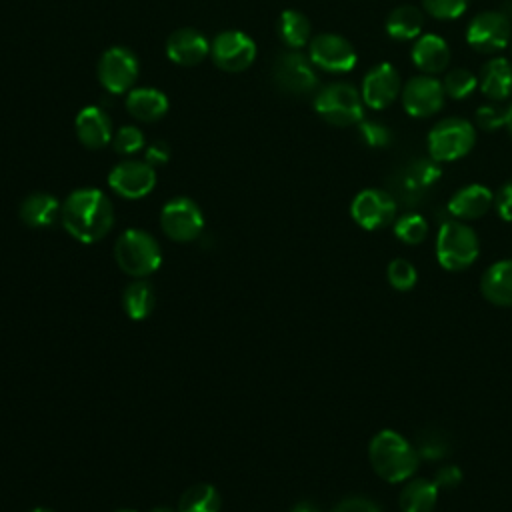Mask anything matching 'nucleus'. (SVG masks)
<instances>
[{
    "label": "nucleus",
    "mask_w": 512,
    "mask_h": 512,
    "mask_svg": "<svg viewBox=\"0 0 512 512\" xmlns=\"http://www.w3.org/2000/svg\"><path fill=\"white\" fill-rule=\"evenodd\" d=\"M476 142V128L464 118H444L428 132V152L436 162H454L466 156Z\"/></svg>",
    "instance_id": "obj_6"
},
{
    "label": "nucleus",
    "mask_w": 512,
    "mask_h": 512,
    "mask_svg": "<svg viewBox=\"0 0 512 512\" xmlns=\"http://www.w3.org/2000/svg\"><path fill=\"white\" fill-rule=\"evenodd\" d=\"M372 470L386 482H406L418 468L420 456L410 440L396 430H380L368 444Z\"/></svg>",
    "instance_id": "obj_2"
},
{
    "label": "nucleus",
    "mask_w": 512,
    "mask_h": 512,
    "mask_svg": "<svg viewBox=\"0 0 512 512\" xmlns=\"http://www.w3.org/2000/svg\"><path fill=\"white\" fill-rule=\"evenodd\" d=\"M152 512H178V510H170V508H164V506H158V508H154Z\"/></svg>",
    "instance_id": "obj_45"
},
{
    "label": "nucleus",
    "mask_w": 512,
    "mask_h": 512,
    "mask_svg": "<svg viewBox=\"0 0 512 512\" xmlns=\"http://www.w3.org/2000/svg\"><path fill=\"white\" fill-rule=\"evenodd\" d=\"M170 158V150L164 142H154L152 146H148L146 150V162L150 166H158V164H164L166 160Z\"/></svg>",
    "instance_id": "obj_42"
},
{
    "label": "nucleus",
    "mask_w": 512,
    "mask_h": 512,
    "mask_svg": "<svg viewBox=\"0 0 512 512\" xmlns=\"http://www.w3.org/2000/svg\"><path fill=\"white\" fill-rule=\"evenodd\" d=\"M506 112H508V108H504L500 104H484L476 110V124L484 132L498 130V128L506 126Z\"/></svg>",
    "instance_id": "obj_37"
},
{
    "label": "nucleus",
    "mask_w": 512,
    "mask_h": 512,
    "mask_svg": "<svg viewBox=\"0 0 512 512\" xmlns=\"http://www.w3.org/2000/svg\"><path fill=\"white\" fill-rule=\"evenodd\" d=\"M480 254V240L472 226L462 220H448L436 234V258L448 272H460L474 264Z\"/></svg>",
    "instance_id": "obj_3"
},
{
    "label": "nucleus",
    "mask_w": 512,
    "mask_h": 512,
    "mask_svg": "<svg viewBox=\"0 0 512 512\" xmlns=\"http://www.w3.org/2000/svg\"><path fill=\"white\" fill-rule=\"evenodd\" d=\"M210 52V44L204 34L194 28L174 30L166 40V54L174 64L196 66Z\"/></svg>",
    "instance_id": "obj_17"
},
{
    "label": "nucleus",
    "mask_w": 512,
    "mask_h": 512,
    "mask_svg": "<svg viewBox=\"0 0 512 512\" xmlns=\"http://www.w3.org/2000/svg\"><path fill=\"white\" fill-rule=\"evenodd\" d=\"M272 80L280 90L288 94H308L316 86L318 76L312 68L310 58H306L298 50H292L280 54L274 60Z\"/></svg>",
    "instance_id": "obj_10"
},
{
    "label": "nucleus",
    "mask_w": 512,
    "mask_h": 512,
    "mask_svg": "<svg viewBox=\"0 0 512 512\" xmlns=\"http://www.w3.org/2000/svg\"><path fill=\"white\" fill-rule=\"evenodd\" d=\"M478 86L490 100H506L512 94V64L506 58L488 60L480 70Z\"/></svg>",
    "instance_id": "obj_22"
},
{
    "label": "nucleus",
    "mask_w": 512,
    "mask_h": 512,
    "mask_svg": "<svg viewBox=\"0 0 512 512\" xmlns=\"http://www.w3.org/2000/svg\"><path fill=\"white\" fill-rule=\"evenodd\" d=\"M110 188L120 194L122 198H142L146 196L156 184L154 166L140 160H126L116 164L108 174Z\"/></svg>",
    "instance_id": "obj_16"
},
{
    "label": "nucleus",
    "mask_w": 512,
    "mask_h": 512,
    "mask_svg": "<svg viewBox=\"0 0 512 512\" xmlns=\"http://www.w3.org/2000/svg\"><path fill=\"white\" fill-rule=\"evenodd\" d=\"M440 488L428 478H408L402 486L398 504L402 512H432L438 502Z\"/></svg>",
    "instance_id": "obj_23"
},
{
    "label": "nucleus",
    "mask_w": 512,
    "mask_h": 512,
    "mask_svg": "<svg viewBox=\"0 0 512 512\" xmlns=\"http://www.w3.org/2000/svg\"><path fill=\"white\" fill-rule=\"evenodd\" d=\"M122 304L130 318L142 320L154 308V288L146 280H134L132 284L126 286Z\"/></svg>",
    "instance_id": "obj_28"
},
{
    "label": "nucleus",
    "mask_w": 512,
    "mask_h": 512,
    "mask_svg": "<svg viewBox=\"0 0 512 512\" xmlns=\"http://www.w3.org/2000/svg\"><path fill=\"white\" fill-rule=\"evenodd\" d=\"M400 92L402 86L398 70L390 62H380L366 72L360 96L364 100V106L372 110H382L388 108L398 98Z\"/></svg>",
    "instance_id": "obj_15"
},
{
    "label": "nucleus",
    "mask_w": 512,
    "mask_h": 512,
    "mask_svg": "<svg viewBox=\"0 0 512 512\" xmlns=\"http://www.w3.org/2000/svg\"><path fill=\"white\" fill-rule=\"evenodd\" d=\"M60 220L70 236L92 244L110 232L114 210L110 200L98 188H80L64 200Z\"/></svg>",
    "instance_id": "obj_1"
},
{
    "label": "nucleus",
    "mask_w": 512,
    "mask_h": 512,
    "mask_svg": "<svg viewBox=\"0 0 512 512\" xmlns=\"http://www.w3.org/2000/svg\"><path fill=\"white\" fill-rule=\"evenodd\" d=\"M308 58L316 68L332 74L350 72L358 60L354 46L344 36L332 32L318 34L310 40Z\"/></svg>",
    "instance_id": "obj_8"
},
{
    "label": "nucleus",
    "mask_w": 512,
    "mask_h": 512,
    "mask_svg": "<svg viewBox=\"0 0 512 512\" xmlns=\"http://www.w3.org/2000/svg\"><path fill=\"white\" fill-rule=\"evenodd\" d=\"M414 448L420 458L426 460H440L450 452L448 436L438 428H424L418 432Z\"/></svg>",
    "instance_id": "obj_30"
},
{
    "label": "nucleus",
    "mask_w": 512,
    "mask_h": 512,
    "mask_svg": "<svg viewBox=\"0 0 512 512\" xmlns=\"http://www.w3.org/2000/svg\"><path fill=\"white\" fill-rule=\"evenodd\" d=\"M494 206L502 220L512 222V180L500 186V190L494 196Z\"/></svg>",
    "instance_id": "obj_41"
},
{
    "label": "nucleus",
    "mask_w": 512,
    "mask_h": 512,
    "mask_svg": "<svg viewBox=\"0 0 512 512\" xmlns=\"http://www.w3.org/2000/svg\"><path fill=\"white\" fill-rule=\"evenodd\" d=\"M290 512H320V508L316 504H312V502H300Z\"/></svg>",
    "instance_id": "obj_43"
},
{
    "label": "nucleus",
    "mask_w": 512,
    "mask_h": 512,
    "mask_svg": "<svg viewBox=\"0 0 512 512\" xmlns=\"http://www.w3.org/2000/svg\"><path fill=\"white\" fill-rule=\"evenodd\" d=\"M112 146L120 154L138 152L144 146V134L134 126H122L116 134H112Z\"/></svg>",
    "instance_id": "obj_38"
},
{
    "label": "nucleus",
    "mask_w": 512,
    "mask_h": 512,
    "mask_svg": "<svg viewBox=\"0 0 512 512\" xmlns=\"http://www.w3.org/2000/svg\"><path fill=\"white\" fill-rule=\"evenodd\" d=\"M480 292L494 306H512V258H502L484 270Z\"/></svg>",
    "instance_id": "obj_21"
},
{
    "label": "nucleus",
    "mask_w": 512,
    "mask_h": 512,
    "mask_svg": "<svg viewBox=\"0 0 512 512\" xmlns=\"http://www.w3.org/2000/svg\"><path fill=\"white\" fill-rule=\"evenodd\" d=\"M506 128H508V132L512 136V106H508V112H506Z\"/></svg>",
    "instance_id": "obj_44"
},
{
    "label": "nucleus",
    "mask_w": 512,
    "mask_h": 512,
    "mask_svg": "<svg viewBox=\"0 0 512 512\" xmlns=\"http://www.w3.org/2000/svg\"><path fill=\"white\" fill-rule=\"evenodd\" d=\"M412 62L424 74L444 72L450 64L448 42L438 34H420L412 46Z\"/></svg>",
    "instance_id": "obj_19"
},
{
    "label": "nucleus",
    "mask_w": 512,
    "mask_h": 512,
    "mask_svg": "<svg viewBox=\"0 0 512 512\" xmlns=\"http://www.w3.org/2000/svg\"><path fill=\"white\" fill-rule=\"evenodd\" d=\"M394 236L404 244H420L428 236V222L418 212H406L394 220Z\"/></svg>",
    "instance_id": "obj_31"
},
{
    "label": "nucleus",
    "mask_w": 512,
    "mask_h": 512,
    "mask_svg": "<svg viewBox=\"0 0 512 512\" xmlns=\"http://www.w3.org/2000/svg\"><path fill=\"white\" fill-rule=\"evenodd\" d=\"M126 110L140 122H156L168 112V98L156 88H136L126 96Z\"/></svg>",
    "instance_id": "obj_24"
},
{
    "label": "nucleus",
    "mask_w": 512,
    "mask_h": 512,
    "mask_svg": "<svg viewBox=\"0 0 512 512\" xmlns=\"http://www.w3.org/2000/svg\"><path fill=\"white\" fill-rule=\"evenodd\" d=\"M512 38L510 20L496 10L476 14L466 28V42L482 54H494L508 46Z\"/></svg>",
    "instance_id": "obj_7"
},
{
    "label": "nucleus",
    "mask_w": 512,
    "mask_h": 512,
    "mask_svg": "<svg viewBox=\"0 0 512 512\" xmlns=\"http://www.w3.org/2000/svg\"><path fill=\"white\" fill-rule=\"evenodd\" d=\"M30 512H52V510H48V508H34V510H30Z\"/></svg>",
    "instance_id": "obj_46"
},
{
    "label": "nucleus",
    "mask_w": 512,
    "mask_h": 512,
    "mask_svg": "<svg viewBox=\"0 0 512 512\" xmlns=\"http://www.w3.org/2000/svg\"><path fill=\"white\" fill-rule=\"evenodd\" d=\"M422 4L426 12L438 20H456L468 8V0H422Z\"/></svg>",
    "instance_id": "obj_36"
},
{
    "label": "nucleus",
    "mask_w": 512,
    "mask_h": 512,
    "mask_svg": "<svg viewBox=\"0 0 512 512\" xmlns=\"http://www.w3.org/2000/svg\"><path fill=\"white\" fill-rule=\"evenodd\" d=\"M114 258L126 274L134 278H144L160 266L162 252L156 238H152L144 230L130 228L124 230L116 240Z\"/></svg>",
    "instance_id": "obj_4"
},
{
    "label": "nucleus",
    "mask_w": 512,
    "mask_h": 512,
    "mask_svg": "<svg viewBox=\"0 0 512 512\" xmlns=\"http://www.w3.org/2000/svg\"><path fill=\"white\" fill-rule=\"evenodd\" d=\"M310 20L298 10H284L278 20V34L282 42L294 50L310 44Z\"/></svg>",
    "instance_id": "obj_27"
},
{
    "label": "nucleus",
    "mask_w": 512,
    "mask_h": 512,
    "mask_svg": "<svg viewBox=\"0 0 512 512\" xmlns=\"http://www.w3.org/2000/svg\"><path fill=\"white\" fill-rule=\"evenodd\" d=\"M438 178H440V168H438V162L432 158H418L406 170V180L414 188H428Z\"/></svg>",
    "instance_id": "obj_34"
},
{
    "label": "nucleus",
    "mask_w": 512,
    "mask_h": 512,
    "mask_svg": "<svg viewBox=\"0 0 512 512\" xmlns=\"http://www.w3.org/2000/svg\"><path fill=\"white\" fill-rule=\"evenodd\" d=\"M74 128H76L78 140H80L86 148H90V150L104 148L108 142H112V124H110V118H108L106 112L100 110L98 106H86V108H82L80 114L76 116Z\"/></svg>",
    "instance_id": "obj_20"
},
{
    "label": "nucleus",
    "mask_w": 512,
    "mask_h": 512,
    "mask_svg": "<svg viewBox=\"0 0 512 512\" xmlns=\"http://www.w3.org/2000/svg\"><path fill=\"white\" fill-rule=\"evenodd\" d=\"M404 110L414 118H428L444 106V86L430 74L410 78L400 92Z\"/></svg>",
    "instance_id": "obj_11"
},
{
    "label": "nucleus",
    "mask_w": 512,
    "mask_h": 512,
    "mask_svg": "<svg viewBox=\"0 0 512 512\" xmlns=\"http://www.w3.org/2000/svg\"><path fill=\"white\" fill-rule=\"evenodd\" d=\"M160 226L172 240L190 242L202 232L204 216L190 198H174L164 204L160 212Z\"/></svg>",
    "instance_id": "obj_13"
},
{
    "label": "nucleus",
    "mask_w": 512,
    "mask_h": 512,
    "mask_svg": "<svg viewBox=\"0 0 512 512\" xmlns=\"http://www.w3.org/2000/svg\"><path fill=\"white\" fill-rule=\"evenodd\" d=\"M384 26H386L388 36L398 42L416 40L422 34L424 16H422L420 8H416L412 4H402V6H396L388 14Z\"/></svg>",
    "instance_id": "obj_25"
},
{
    "label": "nucleus",
    "mask_w": 512,
    "mask_h": 512,
    "mask_svg": "<svg viewBox=\"0 0 512 512\" xmlns=\"http://www.w3.org/2000/svg\"><path fill=\"white\" fill-rule=\"evenodd\" d=\"M332 512H380L378 504L366 496H348L340 500Z\"/></svg>",
    "instance_id": "obj_39"
},
{
    "label": "nucleus",
    "mask_w": 512,
    "mask_h": 512,
    "mask_svg": "<svg viewBox=\"0 0 512 512\" xmlns=\"http://www.w3.org/2000/svg\"><path fill=\"white\" fill-rule=\"evenodd\" d=\"M136 76H138V60L128 48L114 46L102 54L98 62V80L108 92L112 94L126 92L134 84Z\"/></svg>",
    "instance_id": "obj_14"
},
{
    "label": "nucleus",
    "mask_w": 512,
    "mask_h": 512,
    "mask_svg": "<svg viewBox=\"0 0 512 512\" xmlns=\"http://www.w3.org/2000/svg\"><path fill=\"white\" fill-rule=\"evenodd\" d=\"M354 222L364 230H380L396 220V200L380 188L358 192L350 204Z\"/></svg>",
    "instance_id": "obj_9"
},
{
    "label": "nucleus",
    "mask_w": 512,
    "mask_h": 512,
    "mask_svg": "<svg viewBox=\"0 0 512 512\" xmlns=\"http://www.w3.org/2000/svg\"><path fill=\"white\" fill-rule=\"evenodd\" d=\"M214 64L226 72H242L256 58V44L240 30H224L210 44Z\"/></svg>",
    "instance_id": "obj_12"
},
{
    "label": "nucleus",
    "mask_w": 512,
    "mask_h": 512,
    "mask_svg": "<svg viewBox=\"0 0 512 512\" xmlns=\"http://www.w3.org/2000/svg\"><path fill=\"white\" fill-rule=\"evenodd\" d=\"M444 92L454 100L468 98L478 88V78L466 68H452L444 76Z\"/></svg>",
    "instance_id": "obj_32"
},
{
    "label": "nucleus",
    "mask_w": 512,
    "mask_h": 512,
    "mask_svg": "<svg viewBox=\"0 0 512 512\" xmlns=\"http://www.w3.org/2000/svg\"><path fill=\"white\" fill-rule=\"evenodd\" d=\"M220 494L210 484H196L188 488L178 502V512H218Z\"/></svg>",
    "instance_id": "obj_29"
},
{
    "label": "nucleus",
    "mask_w": 512,
    "mask_h": 512,
    "mask_svg": "<svg viewBox=\"0 0 512 512\" xmlns=\"http://www.w3.org/2000/svg\"><path fill=\"white\" fill-rule=\"evenodd\" d=\"M494 204V194L484 184H468L452 194L448 200V212L462 222L482 218Z\"/></svg>",
    "instance_id": "obj_18"
},
{
    "label": "nucleus",
    "mask_w": 512,
    "mask_h": 512,
    "mask_svg": "<svg viewBox=\"0 0 512 512\" xmlns=\"http://www.w3.org/2000/svg\"><path fill=\"white\" fill-rule=\"evenodd\" d=\"M314 110L328 124L352 126L364 116V100L352 84L332 82L316 94Z\"/></svg>",
    "instance_id": "obj_5"
},
{
    "label": "nucleus",
    "mask_w": 512,
    "mask_h": 512,
    "mask_svg": "<svg viewBox=\"0 0 512 512\" xmlns=\"http://www.w3.org/2000/svg\"><path fill=\"white\" fill-rule=\"evenodd\" d=\"M358 134L370 148H388L392 144V130L380 120H360Z\"/></svg>",
    "instance_id": "obj_35"
},
{
    "label": "nucleus",
    "mask_w": 512,
    "mask_h": 512,
    "mask_svg": "<svg viewBox=\"0 0 512 512\" xmlns=\"http://www.w3.org/2000/svg\"><path fill=\"white\" fill-rule=\"evenodd\" d=\"M432 480L436 482V486L440 490H452V488H456L462 482V472H460V468L456 464H446V466H442L434 474Z\"/></svg>",
    "instance_id": "obj_40"
},
{
    "label": "nucleus",
    "mask_w": 512,
    "mask_h": 512,
    "mask_svg": "<svg viewBox=\"0 0 512 512\" xmlns=\"http://www.w3.org/2000/svg\"><path fill=\"white\" fill-rule=\"evenodd\" d=\"M386 278L392 288L404 292L410 290L418 280V270L406 258H394L386 268Z\"/></svg>",
    "instance_id": "obj_33"
},
{
    "label": "nucleus",
    "mask_w": 512,
    "mask_h": 512,
    "mask_svg": "<svg viewBox=\"0 0 512 512\" xmlns=\"http://www.w3.org/2000/svg\"><path fill=\"white\" fill-rule=\"evenodd\" d=\"M118 512H134V510H118Z\"/></svg>",
    "instance_id": "obj_47"
},
{
    "label": "nucleus",
    "mask_w": 512,
    "mask_h": 512,
    "mask_svg": "<svg viewBox=\"0 0 512 512\" xmlns=\"http://www.w3.org/2000/svg\"><path fill=\"white\" fill-rule=\"evenodd\" d=\"M60 204L54 196L46 192H34L26 196L20 204V218L32 228L50 226L60 216Z\"/></svg>",
    "instance_id": "obj_26"
}]
</instances>
